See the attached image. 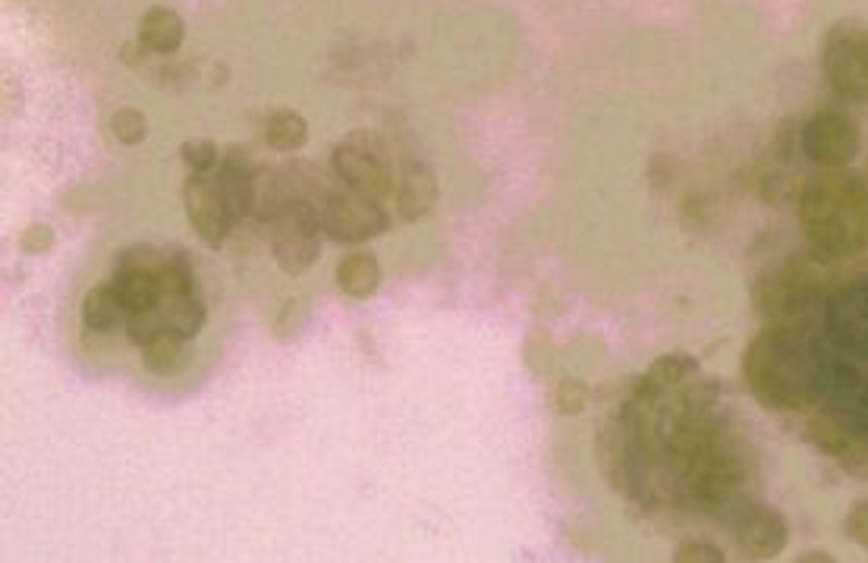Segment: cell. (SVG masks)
Wrapping results in <instances>:
<instances>
[{"instance_id": "1", "label": "cell", "mask_w": 868, "mask_h": 563, "mask_svg": "<svg viewBox=\"0 0 868 563\" xmlns=\"http://www.w3.org/2000/svg\"><path fill=\"white\" fill-rule=\"evenodd\" d=\"M799 227L824 258H850L868 249V183L853 170H828L799 196Z\"/></svg>"}, {"instance_id": "2", "label": "cell", "mask_w": 868, "mask_h": 563, "mask_svg": "<svg viewBox=\"0 0 868 563\" xmlns=\"http://www.w3.org/2000/svg\"><path fill=\"white\" fill-rule=\"evenodd\" d=\"M743 378L749 394L774 413H793L815 397V365L799 337L780 324L762 328L743 353Z\"/></svg>"}, {"instance_id": "3", "label": "cell", "mask_w": 868, "mask_h": 563, "mask_svg": "<svg viewBox=\"0 0 868 563\" xmlns=\"http://www.w3.org/2000/svg\"><path fill=\"white\" fill-rule=\"evenodd\" d=\"M331 173L343 186L375 199H387L397 189L390 145L378 133H372V129H356V133L334 145Z\"/></svg>"}, {"instance_id": "4", "label": "cell", "mask_w": 868, "mask_h": 563, "mask_svg": "<svg viewBox=\"0 0 868 563\" xmlns=\"http://www.w3.org/2000/svg\"><path fill=\"white\" fill-rule=\"evenodd\" d=\"M315 208H318L321 233L328 236L331 243L359 246L387 233L390 227L381 199L365 196V192H356L343 183H337L331 192H324Z\"/></svg>"}, {"instance_id": "5", "label": "cell", "mask_w": 868, "mask_h": 563, "mask_svg": "<svg viewBox=\"0 0 868 563\" xmlns=\"http://www.w3.org/2000/svg\"><path fill=\"white\" fill-rule=\"evenodd\" d=\"M821 73L840 98L868 104V26L837 23L828 29L821 41Z\"/></svg>"}, {"instance_id": "6", "label": "cell", "mask_w": 868, "mask_h": 563, "mask_svg": "<svg viewBox=\"0 0 868 563\" xmlns=\"http://www.w3.org/2000/svg\"><path fill=\"white\" fill-rule=\"evenodd\" d=\"M268 246L277 268L299 277L321 258V221L318 208L306 199H293L268 224Z\"/></svg>"}, {"instance_id": "7", "label": "cell", "mask_w": 868, "mask_h": 563, "mask_svg": "<svg viewBox=\"0 0 868 563\" xmlns=\"http://www.w3.org/2000/svg\"><path fill=\"white\" fill-rule=\"evenodd\" d=\"M799 145H802V155L812 164L840 170V167H850L859 158L862 136H859V126L850 117H843L837 111H824L802 126Z\"/></svg>"}, {"instance_id": "8", "label": "cell", "mask_w": 868, "mask_h": 563, "mask_svg": "<svg viewBox=\"0 0 868 563\" xmlns=\"http://www.w3.org/2000/svg\"><path fill=\"white\" fill-rule=\"evenodd\" d=\"M183 208L186 218L195 230V236L208 246V249H221L227 233L233 230L230 208L224 202V192L217 186L214 177L208 173H195L183 183Z\"/></svg>"}, {"instance_id": "9", "label": "cell", "mask_w": 868, "mask_h": 563, "mask_svg": "<svg viewBox=\"0 0 868 563\" xmlns=\"http://www.w3.org/2000/svg\"><path fill=\"white\" fill-rule=\"evenodd\" d=\"M733 535L746 557L774 560L790 545V523L771 504H746L733 519Z\"/></svg>"}, {"instance_id": "10", "label": "cell", "mask_w": 868, "mask_h": 563, "mask_svg": "<svg viewBox=\"0 0 868 563\" xmlns=\"http://www.w3.org/2000/svg\"><path fill=\"white\" fill-rule=\"evenodd\" d=\"M293 202V192L287 186L284 167H258L249 183V221L271 224L280 211Z\"/></svg>"}, {"instance_id": "11", "label": "cell", "mask_w": 868, "mask_h": 563, "mask_svg": "<svg viewBox=\"0 0 868 563\" xmlns=\"http://www.w3.org/2000/svg\"><path fill=\"white\" fill-rule=\"evenodd\" d=\"M438 202V180L428 164L422 161H406L397 186V208L403 221H422L425 214Z\"/></svg>"}, {"instance_id": "12", "label": "cell", "mask_w": 868, "mask_h": 563, "mask_svg": "<svg viewBox=\"0 0 868 563\" xmlns=\"http://www.w3.org/2000/svg\"><path fill=\"white\" fill-rule=\"evenodd\" d=\"M158 312H161V321H164V331L177 334L183 340L199 337L202 328H205V318H208V309H205V299H202L199 287L186 290V293H164L158 299Z\"/></svg>"}, {"instance_id": "13", "label": "cell", "mask_w": 868, "mask_h": 563, "mask_svg": "<svg viewBox=\"0 0 868 563\" xmlns=\"http://www.w3.org/2000/svg\"><path fill=\"white\" fill-rule=\"evenodd\" d=\"M699 372V359L689 356V353H667V356H658L655 362L648 365V372L639 378L636 384V397L639 400H648L655 397L661 391H670V387H680L683 381H689L692 375Z\"/></svg>"}, {"instance_id": "14", "label": "cell", "mask_w": 868, "mask_h": 563, "mask_svg": "<svg viewBox=\"0 0 868 563\" xmlns=\"http://www.w3.org/2000/svg\"><path fill=\"white\" fill-rule=\"evenodd\" d=\"M111 284H114L120 302L126 306V312L155 309L158 299H161V284H158V274H155V271L114 265V268H111Z\"/></svg>"}, {"instance_id": "15", "label": "cell", "mask_w": 868, "mask_h": 563, "mask_svg": "<svg viewBox=\"0 0 868 563\" xmlns=\"http://www.w3.org/2000/svg\"><path fill=\"white\" fill-rule=\"evenodd\" d=\"M79 312H82V324L95 334H111L114 328L126 324V315H129L111 280H107V284H95L85 293Z\"/></svg>"}, {"instance_id": "16", "label": "cell", "mask_w": 868, "mask_h": 563, "mask_svg": "<svg viewBox=\"0 0 868 563\" xmlns=\"http://www.w3.org/2000/svg\"><path fill=\"white\" fill-rule=\"evenodd\" d=\"M183 35H186L183 19L170 7H151L139 23V41L151 54H161V57H170L177 51L183 45Z\"/></svg>"}, {"instance_id": "17", "label": "cell", "mask_w": 868, "mask_h": 563, "mask_svg": "<svg viewBox=\"0 0 868 563\" xmlns=\"http://www.w3.org/2000/svg\"><path fill=\"white\" fill-rule=\"evenodd\" d=\"M381 284V265L372 252H346L337 265V287L353 296V299H365L372 296Z\"/></svg>"}, {"instance_id": "18", "label": "cell", "mask_w": 868, "mask_h": 563, "mask_svg": "<svg viewBox=\"0 0 868 563\" xmlns=\"http://www.w3.org/2000/svg\"><path fill=\"white\" fill-rule=\"evenodd\" d=\"M189 362H192L189 340H183L177 334H161L158 340L142 346V365H145V372H151L155 378L180 375L189 368Z\"/></svg>"}, {"instance_id": "19", "label": "cell", "mask_w": 868, "mask_h": 563, "mask_svg": "<svg viewBox=\"0 0 868 563\" xmlns=\"http://www.w3.org/2000/svg\"><path fill=\"white\" fill-rule=\"evenodd\" d=\"M598 463L617 491H626L629 485V447L623 438V428H604L598 435Z\"/></svg>"}, {"instance_id": "20", "label": "cell", "mask_w": 868, "mask_h": 563, "mask_svg": "<svg viewBox=\"0 0 868 563\" xmlns=\"http://www.w3.org/2000/svg\"><path fill=\"white\" fill-rule=\"evenodd\" d=\"M309 139V126L296 111H274L265 120V142L277 151H296Z\"/></svg>"}, {"instance_id": "21", "label": "cell", "mask_w": 868, "mask_h": 563, "mask_svg": "<svg viewBox=\"0 0 868 563\" xmlns=\"http://www.w3.org/2000/svg\"><path fill=\"white\" fill-rule=\"evenodd\" d=\"M806 438H809L821 453H828V457H840V453L853 444V438L846 435L843 425H840L837 419H831V416H818V419L809 425Z\"/></svg>"}, {"instance_id": "22", "label": "cell", "mask_w": 868, "mask_h": 563, "mask_svg": "<svg viewBox=\"0 0 868 563\" xmlns=\"http://www.w3.org/2000/svg\"><path fill=\"white\" fill-rule=\"evenodd\" d=\"M123 328H126V340L133 343V346H139V350H142V346H148L151 340H158L161 334H167L158 306H155V309H145V312H129Z\"/></svg>"}, {"instance_id": "23", "label": "cell", "mask_w": 868, "mask_h": 563, "mask_svg": "<svg viewBox=\"0 0 868 563\" xmlns=\"http://www.w3.org/2000/svg\"><path fill=\"white\" fill-rule=\"evenodd\" d=\"M114 265H123V268H142V271H155V274H161V265H164V249H158V246H148V243H133V246H123V249L114 255Z\"/></svg>"}, {"instance_id": "24", "label": "cell", "mask_w": 868, "mask_h": 563, "mask_svg": "<svg viewBox=\"0 0 868 563\" xmlns=\"http://www.w3.org/2000/svg\"><path fill=\"white\" fill-rule=\"evenodd\" d=\"M111 129L123 145H139L148 136V120L142 111H136V107H120V111L111 117Z\"/></svg>"}, {"instance_id": "25", "label": "cell", "mask_w": 868, "mask_h": 563, "mask_svg": "<svg viewBox=\"0 0 868 563\" xmlns=\"http://www.w3.org/2000/svg\"><path fill=\"white\" fill-rule=\"evenodd\" d=\"M180 158L192 173H211L214 164L221 161V151H217L211 139H192L180 145Z\"/></svg>"}, {"instance_id": "26", "label": "cell", "mask_w": 868, "mask_h": 563, "mask_svg": "<svg viewBox=\"0 0 868 563\" xmlns=\"http://www.w3.org/2000/svg\"><path fill=\"white\" fill-rule=\"evenodd\" d=\"M554 403H557L560 416H579L585 409V403H589V387H585L582 381H576V378L560 381L557 391H554Z\"/></svg>"}, {"instance_id": "27", "label": "cell", "mask_w": 868, "mask_h": 563, "mask_svg": "<svg viewBox=\"0 0 868 563\" xmlns=\"http://www.w3.org/2000/svg\"><path fill=\"white\" fill-rule=\"evenodd\" d=\"M724 551L711 541H686L674 551V563H724Z\"/></svg>"}, {"instance_id": "28", "label": "cell", "mask_w": 868, "mask_h": 563, "mask_svg": "<svg viewBox=\"0 0 868 563\" xmlns=\"http://www.w3.org/2000/svg\"><path fill=\"white\" fill-rule=\"evenodd\" d=\"M843 535L868 551V501H856L843 516Z\"/></svg>"}, {"instance_id": "29", "label": "cell", "mask_w": 868, "mask_h": 563, "mask_svg": "<svg viewBox=\"0 0 868 563\" xmlns=\"http://www.w3.org/2000/svg\"><path fill=\"white\" fill-rule=\"evenodd\" d=\"M54 246V230L48 224H32L26 227L23 240H19V249L29 252V255H45Z\"/></svg>"}, {"instance_id": "30", "label": "cell", "mask_w": 868, "mask_h": 563, "mask_svg": "<svg viewBox=\"0 0 868 563\" xmlns=\"http://www.w3.org/2000/svg\"><path fill=\"white\" fill-rule=\"evenodd\" d=\"M840 466L843 472H850L856 482H868V447H859L856 441L840 453Z\"/></svg>"}, {"instance_id": "31", "label": "cell", "mask_w": 868, "mask_h": 563, "mask_svg": "<svg viewBox=\"0 0 868 563\" xmlns=\"http://www.w3.org/2000/svg\"><path fill=\"white\" fill-rule=\"evenodd\" d=\"M299 321H302L299 299H287L284 309H280V315L274 318V337L277 340H290L296 334V328H299Z\"/></svg>"}, {"instance_id": "32", "label": "cell", "mask_w": 868, "mask_h": 563, "mask_svg": "<svg viewBox=\"0 0 868 563\" xmlns=\"http://www.w3.org/2000/svg\"><path fill=\"white\" fill-rule=\"evenodd\" d=\"M155 76H161V85H167V89H186V85L192 82L195 70L186 67V63H170V67H161L155 70Z\"/></svg>"}, {"instance_id": "33", "label": "cell", "mask_w": 868, "mask_h": 563, "mask_svg": "<svg viewBox=\"0 0 868 563\" xmlns=\"http://www.w3.org/2000/svg\"><path fill=\"white\" fill-rule=\"evenodd\" d=\"M145 54H151L142 41H126V45L120 48V60L126 63V67H139V63L145 60Z\"/></svg>"}, {"instance_id": "34", "label": "cell", "mask_w": 868, "mask_h": 563, "mask_svg": "<svg viewBox=\"0 0 868 563\" xmlns=\"http://www.w3.org/2000/svg\"><path fill=\"white\" fill-rule=\"evenodd\" d=\"M796 560H799V563H815V560H821V563H834V557H831L828 551H809V554H799Z\"/></svg>"}]
</instances>
